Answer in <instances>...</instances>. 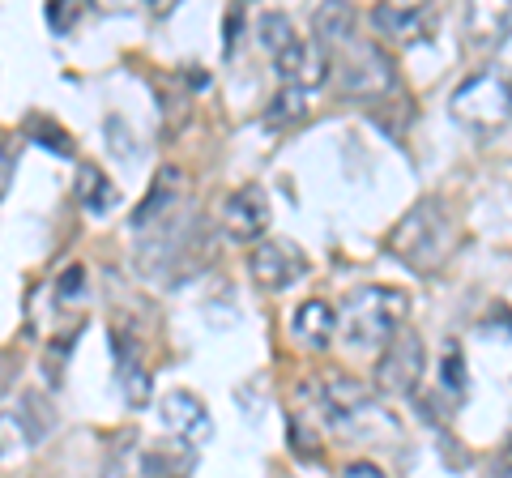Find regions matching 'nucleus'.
<instances>
[{"mask_svg": "<svg viewBox=\"0 0 512 478\" xmlns=\"http://www.w3.org/2000/svg\"><path fill=\"white\" fill-rule=\"evenodd\" d=\"M13 171H18V146H13V137H0V197L9 193Z\"/></svg>", "mask_w": 512, "mask_h": 478, "instance_id": "obj_23", "label": "nucleus"}, {"mask_svg": "<svg viewBox=\"0 0 512 478\" xmlns=\"http://www.w3.org/2000/svg\"><path fill=\"white\" fill-rule=\"evenodd\" d=\"M372 26L380 39L389 43H419L431 26H436V9L427 5H376Z\"/></svg>", "mask_w": 512, "mask_h": 478, "instance_id": "obj_10", "label": "nucleus"}, {"mask_svg": "<svg viewBox=\"0 0 512 478\" xmlns=\"http://www.w3.org/2000/svg\"><path fill=\"white\" fill-rule=\"evenodd\" d=\"M406 312H410L406 291L367 282V286H355V291L346 295V304L338 312V325L346 329V342L355 350H380L402 333Z\"/></svg>", "mask_w": 512, "mask_h": 478, "instance_id": "obj_2", "label": "nucleus"}, {"mask_svg": "<svg viewBox=\"0 0 512 478\" xmlns=\"http://www.w3.org/2000/svg\"><path fill=\"white\" fill-rule=\"evenodd\" d=\"M158 419H163V427L175 440L201 444L205 436H210V410H205L201 397L188 393V389L163 393V402H158Z\"/></svg>", "mask_w": 512, "mask_h": 478, "instance_id": "obj_9", "label": "nucleus"}, {"mask_svg": "<svg viewBox=\"0 0 512 478\" xmlns=\"http://www.w3.org/2000/svg\"><path fill=\"white\" fill-rule=\"evenodd\" d=\"M338 73H342V90L346 94H359V99H380V94H393L397 90V73H393V60L380 52L372 43H342V60H338Z\"/></svg>", "mask_w": 512, "mask_h": 478, "instance_id": "obj_5", "label": "nucleus"}, {"mask_svg": "<svg viewBox=\"0 0 512 478\" xmlns=\"http://www.w3.org/2000/svg\"><path fill=\"white\" fill-rule=\"evenodd\" d=\"M77 18H82V5H73V0H56V5H47V26L52 30H69Z\"/></svg>", "mask_w": 512, "mask_h": 478, "instance_id": "obj_22", "label": "nucleus"}, {"mask_svg": "<svg viewBox=\"0 0 512 478\" xmlns=\"http://www.w3.org/2000/svg\"><path fill=\"white\" fill-rule=\"evenodd\" d=\"M269 218H274L269 214V193L256 180L239 184L218 210L222 231H227V239H235V244H256V239L269 231Z\"/></svg>", "mask_w": 512, "mask_h": 478, "instance_id": "obj_7", "label": "nucleus"}, {"mask_svg": "<svg viewBox=\"0 0 512 478\" xmlns=\"http://www.w3.org/2000/svg\"><path fill=\"white\" fill-rule=\"evenodd\" d=\"M495 474H512V436H508V444H504L500 461H495Z\"/></svg>", "mask_w": 512, "mask_h": 478, "instance_id": "obj_25", "label": "nucleus"}, {"mask_svg": "<svg viewBox=\"0 0 512 478\" xmlns=\"http://www.w3.org/2000/svg\"><path fill=\"white\" fill-rule=\"evenodd\" d=\"M291 39H295V26L286 13H261V18H256V43H261L269 56H278Z\"/></svg>", "mask_w": 512, "mask_h": 478, "instance_id": "obj_19", "label": "nucleus"}, {"mask_svg": "<svg viewBox=\"0 0 512 478\" xmlns=\"http://www.w3.org/2000/svg\"><path fill=\"white\" fill-rule=\"evenodd\" d=\"M197 470V444L188 440H158L141 453V478H192Z\"/></svg>", "mask_w": 512, "mask_h": 478, "instance_id": "obj_12", "label": "nucleus"}, {"mask_svg": "<svg viewBox=\"0 0 512 478\" xmlns=\"http://www.w3.org/2000/svg\"><path fill=\"white\" fill-rule=\"evenodd\" d=\"M274 69H278V77L291 90H303L308 94L312 86H320L329 77V69H333V56L320 47L316 39H291L282 47V52L274 56Z\"/></svg>", "mask_w": 512, "mask_h": 478, "instance_id": "obj_8", "label": "nucleus"}, {"mask_svg": "<svg viewBox=\"0 0 512 478\" xmlns=\"http://www.w3.org/2000/svg\"><path fill=\"white\" fill-rule=\"evenodd\" d=\"M77 201H82L90 214H107V210H116L120 188L111 184L94 163H86L82 171H77Z\"/></svg>", "mask_w": 512, "mask_h": 478, "instance_id": "obj_15", "label": "nucleus"}, {"mask_svg": "<svg viewBox=\"0 0 512 478\" xmlns=\"http://www.w3.org/2000/svg\"><path fill=\"white\" fill-rule=\"evenodd\" d=\"M22 133H26V141H35V146L52 150L56 158H73V154H77L73 137L64 133V129H60V124H56L52 116H43V111H30V116H26V124H22Z\"/></svg>", "mask_w": 512, "mask_h": 478, "instance_id": "obj_16", "label": "nucleus"}, {"mask_svg": "<svg viewBox=\"0 0 512 478\" xmlns=\"http://www.w3.org/2000/svg\"><path fill=\"white\" fill-rule=\"evenodd\" d=\"M303 116H308V94L282 86L278 99L269 103V111H265V124L269 129H291V124H299Z\"/></svg>", "mask_w": 512, "mask_h": 478, "instance_id": "obj_18", "label": "nucleus"}, {"mask_svg": "<svg viewBox=\"0 0 512 478\" xmlns=\"http://www.w3.org/2000/svg\"><path fill=\"white\" fill-rule=\"evenodd\" d=\"M423 368H427L423 338L414 329H402L389 346H384V355L376 363V393H384V397H414L419 393Z\"/></svg>", "mask_w": 512, "mask_h": 478, "instance_id": "obj_4", "label": "nucleus"}, {"mask_svg": "<svg viewBox=\"0 0 512 478\" xmlns=\"http://www.w3.org/2000/svg\"><path fill=\"white\" fill-rule=\"evenodd\" d=\"M248 269H252L256 286L282 295V291H291L295 282L308 278V252L291 244V239H261L248 257Z\"/></svg>", "mask_w": 512, "mask_h": 478, "instance_id": "obj_6", "label": "nucleus"}, {"mask_svg": "<svg viewBox=\"0 0 512 478\" xmlns=\"http://www.w3.org/2000/svg\"><path fill=\"white\" fill-rule=\"evenodd\" d=\"M35 444V432L22 419V410H0V461H13Z\"/></svg>", "mask_w": 512, "mask_h": 478, "instance_id": "obj_17", "label": "nucleus"}, {"mask_svg": "<svg viewBox=\"0 0 512 478\" xmlns=\"http://www.w3.org/2000/svg\"><path fill=\"white\" fill-rule=\"evenodd\" d=\"M440 385H444V393L466 397L470 372H466V359H461V350H444V359H440Z\"/></svg>", "mask_w": 512, "mask_h": 478, "instance_id": "obj_20", "label": "nucleus"}, {"mask_svg": "<svg viewBox=\"0 0 512 478\" xmlns=\"http://www.w3.org/2000/svg\"><path fill=\"white\" fill-rule=\"evenodd\" d=\"M342 478H389L376 461H346L342 466Z\"/></svg>", "mask_w": 512, "mask_h": 478, "instance_id": "obj_24", "label": "nucleus"}, {"mask_svg": "<svg viewBox=\"0 0 512 478\" xmlns=\"http://www.w3.org/2000/svg\"><path fill=\"white\" fill-rule=\"evenodd\" d=\"M466 30H470V43L483 47V52L504 47V39L512 35V5H474Z\"/></svg>", "mask_w": 512, "mask_h": 478, "instance_id": "obj_14", "label": "nucleus"}, {"mask_svg": "<svg viewBox=\"0 0 512 478\" xmlns=\"http://www.w3.org/2000/svg\"><path fill=\"white\" fill-rule=\"evenodd\" d=\"M86 295V265H69L64 274L56 278V299H64V304H73V299Z\"/></svg>", "mask_w": 512, "mask_h": 478, "instance_id": "obj_21", "label": "nucleus"}, {"mask_svg": "<svg viewBox=\"0 0 512 478\" xmlns=\"http://www.w3.org/2000/svg\"><path fill=\"white\" fill-rule=\"evenodd\" d=\"M453 116L478 133L504 129L512 120V73L508 69H483L470 82H461L453 94Z\"/></svg>", "mask_w": 512, "mask_h": 478, "instance_id": "obj_3", "label": "nucleus"}, {"mask_svg": "<svg viewBox=\"0 0 512 478\" xmlns=\"http://www.w3.org/2000/svg\"><path fill=\"white\" fill-rule=\"evenodd\" d=\"M184 201V175L175 171V167H163L154 175V188L146 193V201L133 210V231H146V227H163L167 214H171V205H180Z\"/></svg>", "mask_w": 512, "mask_h": 478, "instance_id": "obj_11", "label": "nucleus"}, {"mask_svg": "<svg viewBox=\"0 0 512 478\" xmlns=\"http://www.w3.org/2000/svg\"><path fill=\"white\" fill-rule=\"evenodd\" d=\"M457 248V222L444 210L440 197L419 201L389 235V252L414 274H436Z\"/></svg>", "mask_w": 512, "mask_h": 478, "instance_id": "obj_1", "label": "nucleus"}, {"mask_svg": "<svg viewBox=\"0 0 512 478\" xmlns=\"http://www.w3.org/2000/svg\"><path fill=\"white\" fill-rule=\"evenodd\" d=\"M291 333H295L299 346L325 350L333 342V333H338V312H333L325 299H308V304H299L295 321H291Z\"/></svg>", "mask_w": 512, "mask_h": 478, "instance_id": "obj_13", "label": "nucleus"}]
</instances>
